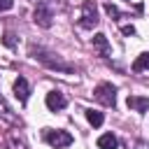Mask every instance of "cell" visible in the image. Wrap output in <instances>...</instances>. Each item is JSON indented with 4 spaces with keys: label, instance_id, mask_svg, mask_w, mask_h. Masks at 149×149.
I'll list each match as a JSON object with an SVG mask.
<instances>
[{
    "label": "cell",
    "instance_id": "obj_1",
    "mask_svg": "<svg viewBox=\"0 0 149 149\" xmlns=\"http://www.w3.org/2000/svg\"><path fill=\"white\" fill-rule=\"evenodd\" d=\"M30 56L33 58H37L42 65H47L49 70H58V72H74V65H70V63H65V61H61L54 51H47L44 47H30Z\"/></svg>",
    "mask_w": 149,
    "mask_h": 149
},
{
    "label": "cell",
    "instance_id": "obj_2",
    "mask_svg": "<svg viewBox=\"0 0 149 149\" xmlns=\"http://www.w3.org/2000/svg\"><path fill=\"white\" fill-rule=\"evenodd\" d=\"M42 137H44V142L51 144L54 149H63V147H70V144H72V135H70L68 130H51V128H44Z\"/></svg>",
    "mask_w": 149,
    "mask_h": 149
},
{
    "label": "cell",
    "instance_id": "obj_3",
    "mask_svg": "<svg viewBox=\"0 0 149 149\" xmlns=\"http://www.w3.org/2000/svg\"><path fill=\"white\" fill-rule=\"evenodd\" d=\"M93 98H95L100 105H105V107H114V105H116V88H114L112 84L102 81V84H98V86L93 88Z\"/></svg>",
    "mask_w": 149,
    "mask_h": 149
},
{
    "label": "cell",
    "instance_id": "obj_4",
    "mask_svg": "<svg viewBox=\"0 0 149 149\" xmlns=\"http://www.w3.org/2000/svg\"><path fill=\"white\" fill-rule=\"evenodd\" d=\"M98 5L93 2V0H86L84 5H81V19H79V26L81 28H95L98 26Z\"/></svg>",
    "mask_w": 149,
    "mask_h": 149
},
{
    "label": "cell",
    "instance_id": "obj_5",
    "mask_svg": "<svg viewBox=\"0 0 149 149\" xmlns=\"http://www.w3.org/2000/svg\"><path fill=\"white\" fill-rule=\"evenodd\" d=\"M33 19H35L37 26L49 28V26H51V19H54V12H51V7H49L47 2H37L35 12H33Z\"/></svg>",
    "mask_w": 149,
    "mask_h": 149
},
{
    "label": "cell",
    "instance_id": "obj_6",
    "mask_svg": "<svg viewBox=\"0 0 149 149\" xmlns=\"http://www.w3.org/2000/svg\"><path fill=\"white\" fill-rule=\"evenodd\" d=\"M44 102H47V107H49L51 112H58V109H63V107L68 105V98H65L61 91H49L47 98H44Z\"/></svg>",
    "mask_w": 149,
    "mask_h": 149
},
{
    "label": "cell",
    "instance_id": "obj_7",
    "mask_svg": "<svg viewBox=\"0 0 149 149\" xmlns=\"http://www.w3.org/2000/svg\"><path fill=\"white\" fill-rule=\"evenodd\" d=\"M14 95L19 98V102H21V105H26V102H28V95H30V86H28L26 77H16V81H14Z\"/></svg>",
    "mask_w": 149,
    "mask_h": 149
},
{
    "label": "cell",
    "instance_id": "obj_8",
    "mask_svg": "<svg viewBox=\"0 0 149 149\" xmlns=\"http://www.w3.org/2000/svg\"><path fill=\"white\" fill-rule=\"evenodd\" d=\"M126 105H128L130 109L140 112V114L149 112V98H144V95H128V98H126Z\"/></svg>",
    "mask_w": 149,
    "mask_h": 149
},
{
    "label": "cell",
    "instance_id": "obj_9",
    "mask_svg": "<svg viewBox=\"0 0 149 149\" xmlns=\"http://www.w3.org/2000/svg\"><path fill=\"white\" fill-rule=\"evenodd\" d=\"M93 49H95L100 56H109V54H112V47H109V42H107V35H102V33L93 35Z\"/></svg>",
    "mask_w": 149,
    "mask_h": 149
},
{
    "label": "cell",
    "instance_id": "obj_10",
    "mask_svg": "<svg viewBox=\"0 0 149 149\" xmlns=\"http://www.w3.org/2000/svg\"><path fill=\"white\" fill-rule=\"evenodd\" d=\"M116 147H119V140L112 133H105L98 137V149H116Z\"/></svg>",
    "mask_w": 149,
    "mask_h": 149
},
{
    "label": "cell",
    "instance_id": "obj_11",
    "mask_svg": "<svg viewBox=\"0 0 149 149\" xmlns=\"http://www.w3.org/2000/svg\"><path fill=\"white\" fill-rule=\"evenodd\" d=\"M144 70H149V51L140 54V56L133 61V72H144Z\"/></svg>",
    "mask_w": 149,
    "mask_h": 149
},
{
    "label": "cell",
    "instance_id": "obj_12",
    "mask_svg": "<svg viewBox=\"0 0 149 149\" xmlns=\"http://www.w3.org/2000/svg\"><path fill=\"white\" fill-rule=\"evenodd\" d=\"M86 119H88V123H91L93 128H100L102 121H105L102 112H98V109H86Z\"/></svg>",
    "mask_w": 149,
    "mask_h": 149
},
{
    "label": "cell",
    "instance_id": "obj_13",
    "mask_svg": "<svg viewBox=\"0 0 149 149\" xmlns=\"http://www.w3.org/2000/svg\"><path fill=\"white\" fill-rule=\"evenodd\" d=\"M105 12H107V16H112V19H119V16H121V12H119L112 2H107V5H105Z\"/></svg>",
    "mask_w": 149,
    "mask_h": 149
},
{
    "label": "cell",
    "instance_id": "obj_14",
    "mask_svg": "<svg viewBox=\"0 0 149 149\" xmlns=\"http://www.w3.org/2000/svg\"><path fill=\"white\" fill-rule=\"evenodd\" d=\"M2 42H5L7 47H12V49L16 47V40H14V35H12V33H5V37H2Z\"/></svg>",
    "mask_w": 149,
    "mask_h": 149
},
{
    "label": "cell",
    "instance_id": "obj_15",
    "mask_svg": "<svg viewBox=\"0 0 149 149\" xmlns=\"http://www.w3.org/2000/svg\"><path fill=\"white\" fill-rule=\"evenodd\" d=\"M14 7V0H0V12H7Z\"/></svg>",
    "mask_w": 149,
    "mask_h": 149
},
{
    "label": "cell",
    "instance_id": "obj_16",
    "mask_svg": "<svg viewBox=\"0 0 149 149\" xmlns=\"http://www.w3.org/2000/svg\"><path fill=\"white\" fill-rule=\"evenodd\" d=\"M121 33L123 35H135V26H121Z\"/></svg>",
    "mask_w": 149,
    "mask_h": 149
},
{
    "label": "cell",
    "instance_id": "obj_17",
    "mask_svg": "<svg viewBox=\"0 0 149 149\" xmlns=\"http://www.w3.org/2000/svg\"><path fill=\"white\" fill-rule=\"evenodd\" d=\"M128 2H130V0H128Z\"/></svg>",
    "mask_w": 149,
    "mask_h": 149
}]
</instances>
